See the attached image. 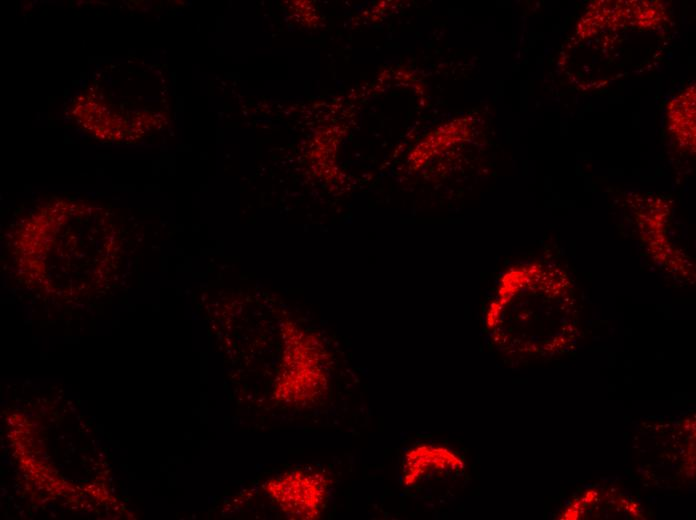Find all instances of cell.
Wrapping results in <instances>:
<instances>
[{"mask_svg": "<svg viewBox=\"0 0 696 520\" xmlns=\"http://www.w3.org/2000/svg\"><path fill=\"white\" fill-rule=\"evenodd\" d=\"M317 476L297 470L269 481L266 490L293 518L312 519L324 498V484Z\"/></svg>", "mask_w": 696, "mask_h": 520, "instance_id": "6da1fadb", "label": "cell"}]
</instances>
